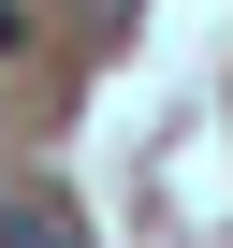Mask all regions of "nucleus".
I'll return each mask as SVG.
<instances>
[{
    "mask_svg": "<svg viewBox=\"0 0 233 248\" xmlns=\"http://www.w3.org/2000/svg\"><path fill=\"white\" fill-rule=\"evenodd\" d=\"M15 44H29V15H15V0H0V59H15Z\"/></svg>",
    "mask_w": 233,
    "mask_h": 248,
    "instance_id": "f03ea898",
    "label": "nucleus"
},
{
    "mask_svg": "<svg viewBox=\"0 0 233 248\" xmlns=\"http://www.w3.org/2000/svg\"><path fill=\"white\" fill-rule=\"evenodd\" d=\"M0 248H87L73 190H0Z\"/></svg>",
    "mask_w": 233,
    "mask_h": 248,
    "instance_id": "f257e3e1",
    "label": "nucleus"
}]
</instances>
